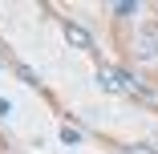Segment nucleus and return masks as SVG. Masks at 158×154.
Masks as SVG:
<instances>
[{
  "label": "nucleus",
  "mask_w": 158,
  "mask_h": 154,
  "mask_svg": "<svg viewBox=\"0 0 158 154\" xmlns=\"http://www.w3.org/2000/svg\"><path fill=\"white\" fill-rule=\"evenodd\" d=\"M65 41L73 49H93V37H89V28H81L77 20H65Z\"/></svg>",
  "instance_id": "obj_1"
},
{
  "label": "nucleus",
  "mask_w": 158,
  "mask_h": 154,
  "mask_svg": "<svg viewBox=\"0 0 158 154\" xmlns=\"http://www.w3.org/2000/svg\"><path fill=\"white\" fill-rule=\"evenodd\" d=\"M142 57H158V33H154V28L142 33Z\"/></svg>",
  "instance_id": "obj_2"
},
{
  "label": "nucleus",
  "mask_w": 158,
  "mask_h": 154,
  "mask_svg": "<svg viewBox=\"0 0 158 154\" xmlns=\"http://www.w3.org/2000/svg\"><path fill=\"white\" fill-rule=\"evenodd\" d=\"M114 12H118V16H134V12H138V4H130V0H122V4H114Z\"/></svg>",
  "instance_id": "obj_3"
},
{
  "label": "nucleus",
  "mask_w": 158,
  "mask_h": 154,
  "mask_svg": "<svg viewBox=\"0 0 158 154\" xmlns=\"http://www.w3.org/2000/svg\"><path fill=\"white\" fill-rule=\"evenodd\" d=\"M61 142H69V146L81 142V130H69V126H65V130H61Z\"/></svg>",
  "instance_id": "obj_4"
},
{
  "label": "nucleus",
  "mask_w": 158,
  "mask_h": 154,
  "mask_svg": "<svg viewBox=\"0 0 158 154\" xmlns=\"http://www.w3.org/2000/svg\"><path fill=\"white\" fill-rule=\"evenodd\" d=\"M126 154H154V150H150V146H130Z\"/></svg>",
  "instance_id": "obj_5"
}]
</instances>
